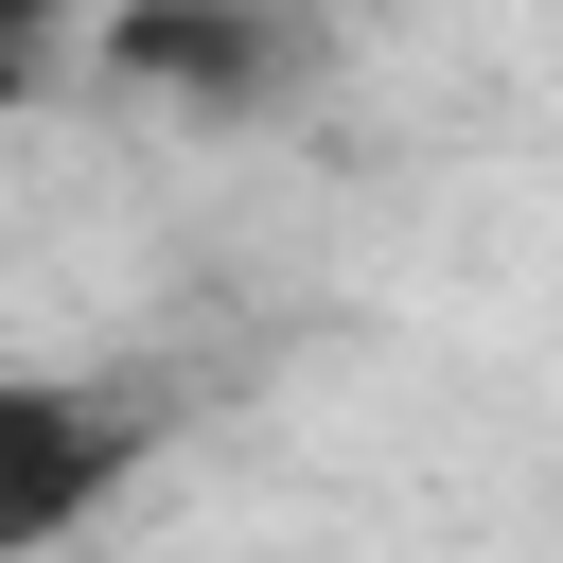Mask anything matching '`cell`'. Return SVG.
I'll list each match as a JSON object with an SVG mask.
<instances>
[{"label": "cell", "instance_id": "obj_1", "mask_svg": "<svg viewBox=\"0 0 563 563\" xmlns=\"http://www.w3.org/2000/svg\"><path fill=\"white\" fill-rule=\"evenodd\" d=\"M106 70H123V88L246 106V88L282 70V18H264V0H106Z\"/></svg>", "mask_w": 563, "mask_h": 563}, {"label": "cell", "instance_id": "obj_2", "mask_svg": "<svg viewBox=\"0 0 563 563\" xmlns=\"http://www.w3.org/2000/svg\"><path fill=\"white\" fill-rule=\"evenodd\" d=\"M123 440H106V405L88 387H18L0 405V545L35 563V545H70V510H88V475H106Z\"/></svg>", "mask_w": 563, "mask_h": 563}, {"label": "cell", "instance_id": "obj_3", "mask_svg": "<svg viewBox=\"0 0 563 563\" xmlns=\"http://www.w3.org/2000/svg\"><path fill=\"white\" fill-rule=\"evenodd\" d=\"M0 18H70V0H0Z\"/></svg>", "mask_w": 563, "mask_h": 563}]
</instances>
